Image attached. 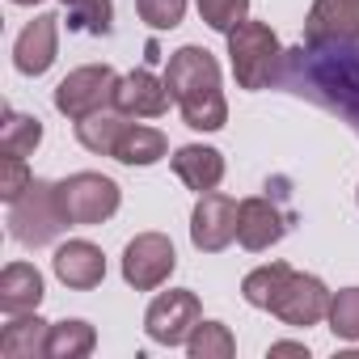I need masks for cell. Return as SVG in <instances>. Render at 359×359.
Returning <instances> with one entry per match:
<instances>
[{
  "instance_id": "cell-19",
  "label": "cell",
  "mask_w": 359,
  "mask_h": 359,
  "mask_svg": "<svg viewBox=\"0 0 359 359\" xmlns=\"http://www.w3.org/2000/svg\"><path fill=\"white\" fill-rule=\"evenodd\" d=\"M127 118H131V114H123L118 106H102V110L76 118V140H81V148H89V152H97V156H114L123 131L131 127Z\"/></svg>"
},
{
  "instance_id": "cell-22",
  "label": "cell",
  "mask_w": 359,
  "mask_h": 359,
  "mask_svg": "<svg viewBox=\"0 0 359 359\" xmlns=\"http://www.w3.org/2000/svg\"><path fill=\"white\" fill-rule=\"evenodd\" d=\"M287 275H292V266H287V262H266V266L250 271V275L241 279V296H245V304H254V309H266V313H271V304H275V296L283 292Z\"/></svg>"
},
{
  "instance_id": "cell-10",
  "label": "cell",
  "mask_w": 359,
  "mask_h": 359,
  "mask_svg": "<svg viewBox=\"0 0 359 359\" xmlns=\"http://www.w3.org/2000/svg\"><path fill=\"white\" fill-rule=\"evenodd\" d=\"M271 313H275L283 325L309 330V325L325 321V313H330V287H325L317 275H300V271H292L287 283H283V292L275 296Z\"/></svg>"
},
{
  "instance_id": "cell-15",
  "label": "cell",
  "mask_w": 359,
  "mask_h": 359,
  "mask_svg": "<svg viewBox=\"0 0 359 359\" xmlns=\"http://www.w3.org/2000/svg\"><path fill=\"white\" fill-rule=\"evenodd\" d=\"M51 266H55V279L72 292H93L106 279V254L93 241H64Z\"/></svg>"
},
{
  "instance_id": "cell-1",
  "label": "cell",
  "mask_w": 359,
  "mask_h": 359,
  "mask_svg": "<svg viewBox=\"0 0 359 359\" xmlns=\"http://www.w3.org/2000/svg\"><path fill=\"white\" fill-rule=\"evenodd\" d=\"M275 85L334 110L359 131V43H338V47L300 43L283 51V68Z\"/></svg>"
},
{
  "instance_id": "cell-3",
  "label": "cell",
  "mask_w": 359,
  "mask_h": 359,
  "mask_svg": "<svg viewBox=\"0 0 359 359\" xmlns=\"http://www.w3.org/2000/svg\"><path fill=\"white\" fill-rule=\"evenodd\" d=\"M229 60H233V76L241 89L258 93V89H271L279 81V68H283V47L275 39V30L266 22H241L233 34H229Z\"/></svg>"
},
{
  "instance_id": "cell-17",
  "label": "cell",
  "mask_w": 359,
  "mask_h": 359,
  "mask_svg": "<svg viewBox=\"0 0 359 359\" xmlns=\"http://www.w3.org/2000/svg\"><path fill=\"white\" fill-rule=\"evenodd\" d=\"M43 304V275L30 262H9L0 271V309L9 317L18 313H34Z\"/></svg>"
},
{
  "instance_id": "cell-2",
  "label": "cell",
  "mask_w": 359,
  "mask_h": 359,
  "mask_svg": "<svg viewBox=\"0 0 359 359\" xmlns=\"http://www.w3.org/2000/svg\"><path fill=\"white\" fill-rule=\"evenodd\" d=\"M165 85L182 110V123L195 131H220L229 123V102L220 89V64L203 47H177L165 64Z\"/></svg>"
},
{
  "instance_id": "cell-25",
  "label": "cell",
  "mask_w": 359,
  "mask_h": 359,
  "mask_svg": "<svg viewBox=\"0 0 359 359\" xmlns=\"http://www.w3.org/2000/svg\"><path fill=\"white\" fill-rule=\"evenodd\" d=\"M64 13H68V30H85L106 39L114 30V5L110 0H60Z\"/></svg>"
},
{
  "instance_id": "cell-11",
  "label": "cell",
  "mask_w": 359,
  "mask_h": 359,
  "mask_svg": "<svg viewBox=\"0 0 359 359\" xmlns=\"http://www.w3.org/2000/svg\"><path fill=\"white\" fill-rule=\"evenodd\" d=\"M304 43L309 47L359 43V0H313L304 18Z\"/></svg>"
},
{
  "instance_id": "cell-26",
  "label": "cell",
  "mask_w": 359,
  "mask_h": 359,
  "mask_svg": "<svg viewBox=\"0 0 359 359\" xmlns=\"http://www.w3.org/2000/svg\"><path fill=\"white\" fill-rule=\"evenodd\" d=\"M334 338L342 342H359V287H342L330 296V313H325Z\"/></svg>"
},
{
  "instance_id": "cell-5",
  "label": "cell",
  "mask_w": 359,
  "mask_h": 359,
  "mask_svg": "<svg viewBox=\"0 0 359 359\" xmlns=\"http://www.w3.org/2000/svg\"><path fill=\"white\" fill-rule=\"evenodd\" d=\"M55 187H60V203H64L68 224H81V229L106 224L118 212V203H123L118 182L106 177V173H72V177H64V182H55Z\"/></svg>"
},
{
  "instance_id": "cell-16",
  "label": "cell",
  "mask_w": 359,
  "mask_h": 359,
  "mask_svg": "<svg viewBox=\"0 0 359 359\" xmlns=\"http://www.w3.org/2000/svg\"><path fill=\"white\" fill-rule=\"evenodd\" d=\"M173 173L182 177V187L208 195V191H216L224 182V156L216 148H208V144H182L173 152Z\"/></svg>"
},
{
  "instance_id": "cell-9",
  "label": "cell",
  "mask_w": 359,
  "mask_h": 359,
  "mask_svg": "<svg viewBox=\"0 0 359 359\" xmlns=\"http://www.w3.org/2000/svg\"><path fill=\"white\" fill-rule=\"evenodd\" d=\"M237 208L241 203L220 195V191L199 195V203L191 212V241H195L199 254H220V250L233 245V237H237Z\"/></svg>"
},
{
  "instance_id": "cell-12",
  "label": "cell",
  "mask_w": 359,
  "mask_h": 359,
  "mask_svg": "<svg viewBox=\"0 0 359 359\" xmlns=\"http://www.w3.org/2000/svg\"><path fill=\"white\" fill-rule=\"evenodd\" d=\"M287 224H292V216H287L275 199H266V195L241 199V208H237V241H241L245 250H254V254L279 245L283 233H287Z\"/></svg>"
},
{
  "instance_id": "cell-27",
  "label": "cell",
  "mask_w": 359,
  "mask_h": 359,
  "mask_svg": "<svg viewBox=\"0 0 359 359\" xmlns=\"http://www.w3.org/2000/svg\"><path fill=\"white\" fill-rule=\"evenodd\" d=\"M195 5H199V18L216 34H233L250 18V0H195Z\"/></svg>"
},
{
  "instance_id": "cell-18",
  "label": "cell",
  "mask_w": 359,
  "mask_h": 359,
  "mask_svg": "<svg viewBox=\"0 0 359 359\" xmlns=\"http://www.w3.org/2000/svg\"><path fill=\"white\" fill-rule=\"evenodd\" d=\"M47 338H51V321H43L39 313H18L0 330V355L5 359H39V355H47Z\"/></svg>"
},
{
  "instance_id": "cell-21",
  "label": "cell",
  "mask_w": 359,
  "mask_h": 359,
  "mask_svg": "<svg viewBox=\"0 0 359 359\" xmlns=\"http://www.w3.org/2000/svg\"><path fill=\"white\" fill-rule=\"evenodd\" d=\"M97 346V330L89 321H55L47 338V359H85Z\"/></svg>"
},
{
  "instance_id": "cell-20",
  "label": "cell",
  "mask_w": 359,
  "mask_h": 359,
  "mask_svg": "<svg viewBox=\"0 0 359 359\" xmlns=\"http://www.w3.org/2000/svg\"><path fill=\"white\" fill-rule=\"evenodd\" d=\"M165 152H169L165 131L144 127V123H131V127L123 131L118 148H114V161H123V165H131V169H135V165H156Z\"/></svg>"
},
{
  "instance_id": "cell-6",
  "label": "cell",
  "mask_w": 359,
  "mask_h": 359,
  "mask_svg": "<svg viewBox=\"0 0 359 359\" xmlns=\"http://www.w3.org/2000/svg\"><path fill=\"white\" fill-rule=\"evenodd\" d=\"M118 72L110 64H85V68H72L60 85H55V110L64 118H85L102 106H114V93H118Z\"/></svg>"
},
{
  "instance_id": "cell-24",
  "label": "cell",
  "mask_w": 359,
  "mask_h": 359,
  "mask_svg": "<svg viewBox=\"0 0 359 359\" xmlns=\"http://www.w3.org/2000/svg\"><path fill=\"white\" fill-rule=\"evenodd\" d=\"M43 144V123L34 114L5 110V127H0V152L5 156H30Z\"/></svg>"
},
{
  "instance_id": "cell-14",
  "label": "cell",
  "mask_w": 359,
  "mask_h": 359,
  "mask_svg": "<svg viewBox=\"0 0 359 359\" xmlns=\"http://www.w3.org/2000/svg\"><path fill=\"white\" fill-rule=\"evenodd\" d=\"M173 93L165 85V76L148 72V68H135L118 81V93H114V106L123 114H135V118H161L169 110Z\"/></svg>"
},
{
  "instance_id": "cell-4",
  "label": "cell",
  "mask_w": 359,
  "mask_h": 359,
  "mask_svg": "<svg viewBox=\"0 0 359 359\" xmlns=\"http://www.w3.org/2000/svg\"><path fill=\"white\" fill-rule=\"evenodd\" d=\"M64 229H68V216H64V203H60V187L47 182V177H34L26 187V195L9 203V233L26 250L51 245Z\"/></svg>"
},
{
  "instance_id": "cell-28",
  "label": "cell",
  "mask_w": 359,
  "mask_h": 359,
  "mask_svg": "<svg viewBox=\"0 0 359 359\" xmlns=\"http://www.w3.org/2000/svg\"><path fill=\"white\" fill-rule=\"evenodd\" d=\"M135 13L152 26V30H173L187 18V0H135Z\"/></svg>"
},
{
  "instance_id": "cell-30",
  "label": "cell",
  "mask_w": 359,
  "mask_h": 359,
  "mask_svg": "<svg viewBox=\"0 0 359 359\" xmlns=\"http://www.w3.org/2000/svg\"><path fill=\"white\" fill-rule=\"evenodd\" d=\"M271 355H309L304 342H271Z\"/></svg>"
},
{
  "instance_id": "cell-13",
  "label": "cell",
  "mask_w": 359,
  "mask_h": 359,
  "mask_svg": "<svg viewBox=\"0 0 359 359\" xmlns=\"http://www.w3.org/2000/svg\"><path fill=\"white\" fill-rule=\"evenodd\" d=\"M60 55V18L51 13H39L22 34H18V47H13V64L22 76H43Z\"/></svg>"
},
{
  "instance_id": "cell-31",
  "label": "cell",
  "mask_w": 359,
  "mask_h": 359,
  "mask_svg": "<svg viewBox=\"0 0 359 359\" xmlns=\"http://www.w3.org/2000/svg\"><path fill=\"white\" fill-rule=\"evenodd\" d=\"M9 5H22V9H30V5H39V0H9Z\"/></svg>"
},
{
  "instance_id": "cell-8",
  "label": "cell",
  "mask_w": 359,
  "mask_h": 359,
  "mask_svg": "<svg viewBox=\"0 0 359 359\" xmlns=\"http://www.w3.org/2000/svg\"><path fill=\"white\" fill-rule=\"evenodd\" d=\"M173 266H177V254L165 233H140L123 250V279L135 292H156L173 275Z\"/></svg>"
},
{
  "instance_id": "cell-23",
  "label": "cell",
  "mask_w": 359,
  "mask_h": 359,
  "mask_svg": "<svg viewBox=\"0 0 359 359\" xmlns=\"http://www.w3.org/2000/svg\"><path fill=\"white\" fill-rule=\"evenodd\" d=\"M187 355L191 359H233L237 355V338L224 321H199L187 338Z\"/></svg>"
},
{
  "instance_id": "cell-29",
  "label": "cell",
  "mask_w": 359,
  "mask_h": 359,
  "mask_svg": "<svg viewBox=\"0 0 359 359\" xmlns=\"http://www.w3.org/2000/svg\"><path fill=\"white\" fill-rule=\"evenodd\" d=\"M30 182H34V173L26 169V156H5V161H0V199H5V203L22 199Z\"/></svg>"
},
{
  "instance_id": "cell-7",
  "label": "cell",
  "mask_w": 359,
  "mask_h": 359,
  "mask_svg": "<svg viewBox=\"0 0 359 359\" xmlns=\"http://www.w3.org/2000/svg\"><path fill=\"white\" fill-rule=\"evenodd\" d=\"M199 321H203V304H199V296L187 292V287L161 292V296L148 304V313H144V330H148V338L161 342V346H187V338H191V330H195Z\"/></svg>"
}]
</instances>
